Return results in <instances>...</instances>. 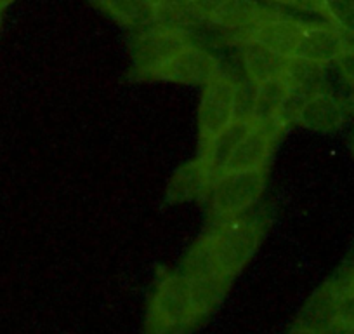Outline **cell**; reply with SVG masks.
<instances>
[{
	"label": "cell",
	"instance_id": "obj_1",
	"mask_svg": "<svg viewBox=\"0 0 354 334\" xmlns=\"http://www.w3.org/2000/svg\"><path fill=\"white\" fill-rule=\"evenodd\" d=\"M198 322L188 279L181 272L163 275L149 299L146 333L188 334Z\"/></svg>",
	"mask_w": 354,
	"mask_h": 334
},
{
	"label": "cell",
	"instance_id": "obj_2",
	"mask_svg": "<svg viewBox=\"0 0 354 334\" xmlns=\"http://www.w3.org/2000/svg\"><path fill=\"white\" fill-rule=\"evenodd\" d=\"M209 237L217 272L233 282L250 263L264 238V223L248 214L214 223Z\"/></svg>",
	"mask_w": 354,
	"mask_h": 334
},
{
	"label": "cell",
	"instance_id": "obj_3",
	"mask_svg": "<svg viewBox=\"0 0 354 334\" xmlns=\"http://www.w3.org/2000/svg\"><path fill=\"white\" fill-rule=\"evenodd\" d=\"M268 169L230 171L217 176L209 193V213L214 223L245 216L264 195Z\"/></svg>",
	"mask_w": 354,
	"mask_h": 334
},
{
	"label": "cell",
	"instance_id": "obj_4",
	"mask_svg": "<svg viewBox=\"0 0 354 334\" xmlns=\"http://www.w3.org/2000/svg\"><path fill=\"white\" fill-rule=\"evenodd\" d=\"M240 87V82L224 71L203 86L202 100L198 105L200 150L238 118Z\"/></svg>",
	"mask_w": 354,
	"mask_h": 334
},
{
	"label": "cell",
	"instance_id": "obj_5",
	"mask_svg": "<svg viewBox=\"0 0 354 334\" xmlns=\"http://www.w3.org/2000/svg\"><path fill=\"white\" fill-rule=\"evenodd\" d=\"M221 61L210 51L192 42L181 51L162 61L156 67L136 75V80H156L183 84V86H205L221 73Z\"/></svg>",
	"mask_w": 354,
	"mask_h": 334
},
{
	"label": "cell",
	"instance_id": "obj_6",
	"mask_svg": "<svg viewBox=\"0 0 354 334\" xmlns=\"http://www.w3.org/2000/svg\"><path fill=\"white\" fill-rule=\"evenodd\" d=\"M192 42V33L179 30L149 28L138 32L132 40V77L169 60Z\"/></svg>",
	"mask_w": 354,
	"mask_h": 334
},
{
	"label": "cell",
	"instance_id": "obj_7",
	"mask_svg": "<svg viewBox=\"0 0 354 334\" xmlns=\"http://www.w3.org/2000/svg\"><path fill=\"white\" fill-rule=\"evenodd\" d=\"M351 42L353 40L328 21H304L294 56L326 68L340 60Z\"/></svg>",
	"mask_w": 354,
	"mask_h": 334
},
{
	"label": "cell",
	"instance_id": "obj_8",
	"mask_svg": "<svg viewBox=\"0 0 354 334\" xmlns=\"http://www.w3.org/2000/svg\"><path fill=\"white\" fill-rule=\"evenodd\" d=\"M283 129V125H268L254 122L247 134L236 145L234 152L231 153L224 173L268 169L274 148H277V141Z\"/></svg>",
	"mask_w": 354,
	"mask_h": 334
},
{
	"label": "cell",
	"instance_id": "obj_9",
	"mask_svg": "<svg viewBox=\"0 0 354 334\" xmlns=\"http://www.w3.org/2000/svg\"><path fill=\"white\" fill-rule=\"evenodd\" d=\"M346 118L347 112L342 98L335 96L325 86L302 101L294 115L295 124L308 131L323 132V134L339 131Z\"/></svg>",
	"mask_w": 354,
	"mask_h": 334
},
{
	"label": "cell",
	"instance_id": "obj_10",
	"mask_svg": "<svg viewBox=\"0 0 354 334\" xmlns=\"http://www.w3.org/2000/svg\"><path fill=\"white\" fill-rule=\"evenodd\" d=\"M302 28H304V21L288 18L283 12H278V15L257 23L241 35H236L234 39L255 40V42L268 47V49L278 53L280 56L292 58L295 54L299 39H301Z\"/></svg>",
	"mask_w": 354,
	"mask_h": 334
},
{
	"label": "cell",
	"instance_id": "obj_11",
	"mask_svg": "<svg viewBox=\"0 0 354 334\" xmlns=\"http://www.w3.org/2000/svg\"><path fill=\"white\" fill-rule=\"evenodd\" d=\"M214 182H216V176L210 171V167L202 157H196L195 160L185 164L174 173L167 185L165 199L170 204L193 202L203 197L207 199Z\"/></svg>",
	"mask_w": 354,
	"mask_h": 334
},
{
	"label": "cell",
	"instance_id": "obj_12",
	"mask_svg": "<svg viewBox=\"0 0 354 334\" xmlns=\"http://www.w3.org/2000/svg\"><path fill=\"white\" fill-rule=\"evenodd\" d=\"M325 67L311 63V61L301 60V58H288L285 70L280 80L283 82L288 91V112L290 121L294 122V115L304 100H308L313 93L325 86Z\"/></svg>",
	"mask_w": 354,
	"mask_h": 334
},
{
	"label": "cell",
	"instance_id": "obj_13",
	"mask_svg": "<svg viewBox=\"0 0 354 334\" xmlns=\"http://www.w3.org/2000/svg\"><path fill=\"white\" fill-rule=\"evenodd\" d=\"M288 101H290L288 91L280 78L254 86L250 118L259 124L287 128L288 122H292Z\"/></svg>",
	"mask_w": 354,
	"mask_h": 334
},
{
	"label": "cell",
	"instance_id": "obj_14",
	"mask_svg": "<svg viewBox=\"0 0 354 334\" xmlns=\"http://www.w3.org/2000/svg\"><path fill=\"white\" fill-rule=\"evenodd\" d=\"M238 46H240V58L245 75L252 86L278 80L281 77L288 58L280 56L255 40L241 39L238 40Z\"/></svg>",
	"mask_w": 354,
	"mask_h": 334
},
{
	"label": "cell",
	"instance_id": "obj_15",
	"mask_svg": "<svg viewBox=\"0 0 354 334\" xmlns=\"http://www.w3.org/2000/svg\"><path fill=\"white\" fill-rule=\"evenodd\" d=\"M149 15V28L179 30L192 33L202 25L198 16L186 4V0H145Z\"/></svg>",
	"mask_w": 354,
	"mask_h": 334
},
{
	"label": "cell",
	"instance_id": "obj_16",
	"mask_svg": "<svg viewBox=\"0 0 354 334\" xmlns=\"http://www.w3.org/2000/svg\"><path fill=\"white\" fill-rule=\"evenodd\" d=\"M252 124H254L252 118H236L230 128L224 129L209 145L200 150L198 157H202L205 160L207 166L210 167V171L214 173L216 178L226 171L227 160H230L231 153L234 152V148L241 141V138L247 134Z\"/></svg>",
	"mask_w": 354,
	"mask_h": 334
},
{
	"label": "cell",
	"instance_id": "obj_17",
	"mask_svg": "<svg viewBox=\"0 0 354 334\" xmlns=\"http://www.w3.org/2000/svg\"><path fill=\"white\" fill-rule=\"evenodd\" d=\"M181 272L186 279H203V277H223L217 272L216 261L212 254V244H210L209 231L198 237L195 244L189 247L188 254L185 256L181 265ZM224 279V277H223Z\"/></svg>",
	"mask_w": 354,
	"mask_h": 334
},
{
	"label": "cell",
	"instance_id": "obj_18",
	"mask_svg": "<svg viewBox=\"0 0 354 334\" xmlns=\"http://www.w3.org/2000/svg\"><path fill=\"white\" fill-rule=\"evenodd\" d=\"M96 4L115 21L136 30V33L149 30V15L145 0H96Z\"/></svg>",
	"mask_w": 354,
	"mask_h": 334
},
{
	"label": "cell",
	"instance_id": "obj_19",
	"mask_svg": "<svg viewBox=\"0 0 354 334\" xmlns=\"http://www.w3.org/2000/svg\"><path fill=\"white\" fill-rule=\"evenodd\" d=\"M354 329V289L346 277L335 279V295H333V331Z\"/></svg>",
	"mask_w": 354,
	"mask_h": 334
},
{
	"label": "cell",
	"instance_id": "obj_20",
	"mask_svg": "<svg viewBox=\"0 0 354 334\" xmlns=\"http://www.w3.org/2000/svg\"><path fill=\"white\" fill-rule=\"evenodd\" d=\"M323 19L354 40V0H323Z\"/></svg>",
	"mask_w": 354,
	"mask_h": 334
},
{
	"label": "cell",
	"instance_id": "obj_21",
	"mask_svg": "<svg viewBox=\"0 0 354 334\" xmlns=\"http://www.w3.org/2000/svg\"><path fill=\"white\" fill-rule=\"evenodd\" d=\"M335 64L339 68V73L342 77L344 84L349 87V91H354V40Z\"/></svg>",
	"mask_w": 354,
	"mask_h": 334
},
{
	"label": "cell",
	"instance_id": "obj_22",
	"mask_svg": "<svg viewBox=\"0 0 354 334\" xmlns=\"http://www.w3.org/2000/svg\"><path fill=\"white\" fill-rule=\"evenodd\" d=\"M290 8L299 9V11L315 12L323 18L325 16V9H323V0H288Z\"/></svg>",
	"mask_w": 354,
	"mask_h": 334
},
{
	"label": "cell",
	"instance_id": "obj_23",
	"mask_svg": "<svg viewBox=\"0 0 354 334\" xmlns=\"http://www.w3.org/2000/svg\"><path fill=\"white\" fill-rule=\"evenodd\" d=\"M288 334H326V333H323V331H318V329H315V327H309V326H306V324H302V322H295V326L292 327L290 329V333Z\"/></svg>",
	"mask_w": 354,
	"mask_h": 334
},
{
	"label": "cell",
	"instance_id": "obj_24",
	"mask_svg": "<svg viewBox=\"0 0 354 334\" xmlns=\"http://www.w3.org/2000/svg\"><path fill=\"white\" fill-rule=\"evenodd\" d=\"M342 101H344V107H346L347 115L354 117V91H349V94H347Z\"/></svg>",
	"mask_w": 354,
	"mask_h": 334
},
{
	"label": "cell",
	"instance_id": "obj_25",
	"mask_svg": "<svg viewBox=\"0 0 354 334\" xmlns=\"http://www.w3.org/2000/svg\"><path fill=\"white\" fill-rule=\"evenodd\" d=\"M346 279H347V282H349L351 288L354 289V268H351V272L346 275Z\"/></svg>",
	"mask_w": 354,
	"mask_h": 334
},
{
	"label": "cell",
	"instance_id": "obj_26",
	"mask_svg": "<svg viewBox=\"0 0 354 334\" xmlns=\"http://www.w3.org/2000/svg\"><path fill=\"white\" fill-rule=\"evenodd\" d=\"M12 2H15V0H0V12L4 11L6 8H9V6L12 4Z\"/></svg>",
	"mask_w": 354,
	"mask_h": 334
},
{
	"label": "cell",
	"instance_id": "obj_27",
	"mask_svg": "<svg viewBox=\"0 0 354 334\" xmlns=\"http://www.w3.org/2000/svg\"><path fill=\"white\" fill-rule=\"evenodd\" d=\"M271 4H280V6H288V0H268Z\"/></svg>",
	"mask_w": 354,
	"mask_h": 334
},
{
	"label": "cell",
	"instance_id": "obj_28",
	"mask_svg": "<svg viewBox=\"0 0 354 334\" xmlns=\"http://www.w3.org/2000/svg\"><path fill=\"white\" fill-rule=\"evenodd\" d=\"M351 153H353V159H354V138L353 141H351Z\"/></svg>",
	"mask_w": 354,
	"mask_h": 334
},
{
	"label": "cell",
	"instance_id": "obj_29",
	"mask_svg": "<svg viewBox=\"0 0 354 334\" xmlns=\"http://www.w3.org/2000/svg\"><path fill=\"white\" fill-rule=\"evenodd\" d=\"M339 334H354V329H351V331H342V333H339Z\"/></svg>",
	"mask_w": 354,
	"mask_h": 334
},
{
	"label": "cell",
	"instance_id": "obj_30",
	"mask_svg": "<svg viewBox=\"0 0 354 334\" xmlns=\"http://www.w3.org/2000/svg\"><path fill=\"white\" fill-rule=\"evenodd\" d=\"M0 23H2V12H0Z\"/></svg>",
	"mask_w": 354,
	"mask_h": 334
},
{
	"label": "cell",
	"instance_id": "obj_31",
	"mask_svg": "<svg viewBox=\"0 0 354 334\" xmlns=\"http://www.w3.org/2000/svg\"><path fill=\"white\" fill-rule=\"evenodd\" d=\"M94 2H96V0H94Z\"/></svg>",
	"mask_w": 354,
	"mask_h": 334
}]
</instances>
